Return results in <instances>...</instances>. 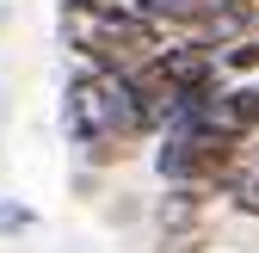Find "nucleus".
<instances>
[{
	"mask_svg": "<svg viewBox=\"0 0 259 253\" xmlns=\"http://www.w3.org/2000/svg\"><path fill=\"white\" fill-rule=\"evenodd\" d=\"M210 235L204 229H185V235H160V253H204Z\"/></svg>",
	"mask_w": 259,
	"mask_h": 253,
	"instance_id": "423d86ee",
	"label": "nucleus"
},
{
	"mask_svg": "<svg viewBox=\"0 0 259 253\" xmlns=\"http://www.w3.org/2000/svg\"><path fill=\"white\" fill-rule=\"evenodd\" d=\"M25 229H37V210H31V204H13V198H0V235H25Z\"/></svg>",
	"mask_w": 259,
	"mask_h": 253,
	"instance_id": "39448f33",
	"label": "nucleus"
},
{
	"mask_svg": "<svg viewBox=\"0 0 259 253\" xmlns=\"http://www.w3.org/2000/svg\"><path fill=\"white\" fill-rule=\"evenodd\" d=\"M62 99H68V136L87 148L93 167H117V161L136 154L142 136H154V130H148V111H142V99H136V87H130L123 74L80 68Z\"/></svg>",
	"mask_w": 259,
	"mask_h": 253,
	"instance_id": "f257e3e1",
	"label": "nucleus"
},
{
	"mask_svg": "<svg viewBox=\"0 0 259 253\" xmlns=\"http://www.w3.org/2000/svg\"><path fill=\"white\" fill-rule=\"evenodd\" d=\"M62 37L99 74H136L167 50V37L123 0H62Z\"/></svg>",
	"mask_w": 259,
	"mask_h": 253,
	"instance_id": "f03ea898",
	"label": "nucleus"
},
{
	"mask_svg": "<svg viewBox=\"0 0 259 253\" xmlns=\"http://www.w3.org/2000/svg\"><path fill=\"white\" fill-rule=\"evenodd\" d=\"M204 204H210V192H185V185H167V198L154 204V223H160V235L204 229Z\"/></svg>",
	"mask_w": 259,
	"mask_h": 253,
	"instance_id": "7ed1b4c3",
	"label": "nucleus"
},
{
	"mask_svg": "<svg viewBox=\"0 0 259 253\" xmlns=\"http://www.w3.org/2000/svg\"><path fill=\"white\" fill-rule=\"evenodd\" d=\"M216 62H222V80L229 74H259V37H241L229 50H216Z\"/></svg>",
	"mask_w": 259,
	"mask_h": 253,
	"instance_id": "20e7f679",
	"label": "nucleus"
}]
</instances>
